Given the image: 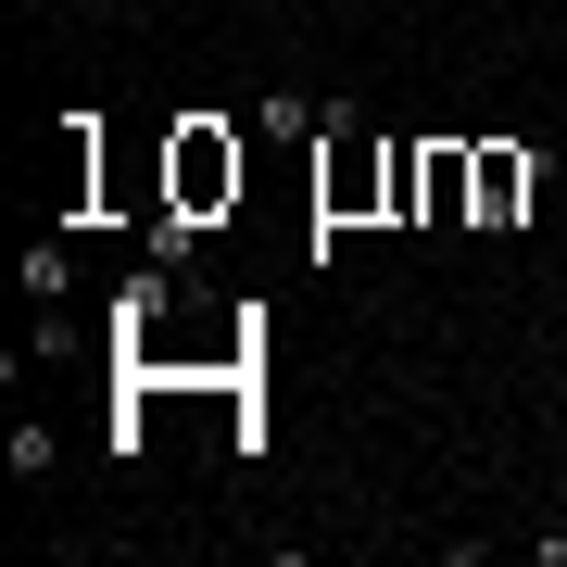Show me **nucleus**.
<instances>
[{"instance_id": "obj_1", "label": "nucleus", "mask_w": 567, "mask_h": 567, "mask_svg": "<svg viewBox=\"0 0 567 567\" xmlns=\"http://www.w3.org/2000/svg\"><path fill=\"white\" fill-rule=\"evenodd\" d=\"M316 215H328V227H365V215H391V152L365 140L353 114H328V152H316Z\"/></svg>"}, {"instance_id": "obj_2", "label": "nucleus", "mask_w": 567, "mask_h": 567, "mask_svg": "<svg viewBox=\"0 0 567 567\" xmlns=\"http://www.w3.org/2000/svg\"><path fill=\"white\" fill-rule=\"evenodd\" d=\"M164 203L177 215H227L240 203V140H227L215 114H189L177 140H164Z\"/></svg>"}, {"instance_id": "obj_3", "label": "nucleus", "mask_w": 567, "mask_h": 567, "mask_svg": "<svg viewBox=\"0 0 567 567\" xmlns=\"http://www.w3.org/2000/svg\"><path fill=\"white\" fill-rule=\"evenodd\" d=\"M466 227H517L529 215V189H543V152H517V140H466Z\"/></svg>"}, {"instance_id": "obj_4", "label": "nucleus", "mask_w": 567, "mask_h": 567, "mask_svg": "<svg viewBox=\"0 0 567 567\" xmlns=\"http://www.w3.org/2000/svg\"><path fill=\"white\" fill-rule=\"evenodd\" d=\"M466 203H480V189H466V140H429V227H466Z\"/></svg>"}, {"instance_id": "obj_5", "label": "nucleus", "mask_w": 567, "mask_h": 567, "mask_svg": "<svg viewBox=\"0 0 567 567\" xmlns=\"http://www.w3.org/2000/svg\"><path fill=\"white\" fill-rule=\"evenodd\" d=\"M25 13H51V0H25Z\"/></svg>"}, {"instance_id": "obj_6", "label": "nucleus", "mask_w": 567, "mask_h": 567, "mask_svg": "<svg viewBox=\"0 0 567 567\" xmlns=\"http://www.w3.org/2000/svg\"><path fill=\"white\" fill-rule=\"evenodd\" d=\"M114 13H140V0H114Z\"/></svg>"}]
</instances>
